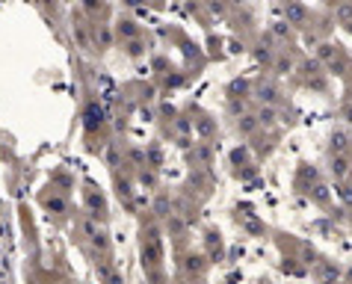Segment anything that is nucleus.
<instances>
[{"instance_id":"obj_8","label":"nucleus","mask_w":352,"mask_h":284,"mask_svg":"<svg viewBox=\"0 0 352 284\" xmlns=\"http://www.w3.org/2000/svg\"><path fill=\"white\" fill-rule=\"evenodd\" d=\"M258 124H264V127H270V124H275V110H273V104H267V107H261V113H258Z\"/></svg>"},{"instance_id":"obj_10","label":"nucleus","mask_w":352,"mask_h":284,"mask_svg":"<svg viewBox=\"0 0 352 284\" xmlns=\"http://www.w3.org/2000/svg\"><path fill=\"white\" fill-rule=\"evenodd\" d=\"M237 127H240V133H252V130L258 127V116H240Z\"/></svg>"},{"instance_id":"obj_3","label":"nucleus","mask_w":352,"mask_h":284,"mask_svg":"<svg viewBox=\"0 0 352 284\" xmlns=\"http://www.w3.org/2000/svg\"><path fill=\"white\" fill-rule=\"evenodd\" d=\"M350 145H352V136L347 130H335V133H332V154L350 151Z\"/></svg>"},{"instance_id":"obj_6","label":"nucleus","mask_w":352,"mask_h":284,"mask_svg":"<svg viewBox=\"0 0 352 284\" xmlns=\"http://www.w3.org/2000/svg\"><path fill=\"white\" fill-rule=\"evenodd\" d=\"M273 36H275L278 41H287V39L293 36V30H290L287 21H275V24H273Z\"/></svg>"},{"instance_id":"obj_2","label":"nucleus","mask_w":352,"mask_h":284,"mask_svg":"<svg viewBox=\"0 0 352 284\" xmlns=\"http://www.w3.org/2000/svg\"><path fill=\"white\" fill-rule=\"evenodd\" d=\"M352 169V157L350 151H341V154H332V175L335 178H347Z\"/></svg>"},{"instance_id":"obj_5","label":"nucleus","mask_w":352,"mask_h":284,"mask_svg":"<svg viewBox=\"0 0 352 284\" xmlns=\"http://www.w3.org/2000/svg\"><path fill=\"white\" fill-rule=\"evenodd\" d=\"M317 59H320V62H332V59H338V47H335L332 41H320V47H317Z\"/></svg>"},{"instance_id":"obj_11","label":"nucleus","mask_w":352,"mask_h":284,"mask_svg":"<svg viewBox=\"0 0 352 284\" xmlns=\"http://www.w3.org/2000/svg\"><path fill=\"white\" fill-rule=\"evenodd\" d=\"M302 71H305V74H308V77H314V74H317V71H320V59H308V62H305V65H302Z\"/></svg>"},{"instance_id":"obj_4","label":"nucleus","mask_w":352,"mask_h":284,"mask_svg":"<svg viewBox=\"0 0 352 284\" xmlns=\"http://www.w3.org/2000/svg\"><path fill=\"white\" fill-rule=\"evenodd\" d=\"M335 18H338V24H352V0H344V3H338L335 6Z\"/></svg>"},{"instance_id":"obj_18","label":"nucleus","mask_w":352,"mask_h":284,"mask_svg":"<svg viewBox=\"0 0 352 284\" xmlns=\"http://www.w3.org/2000/svg\"><path fill=\"white\" fill-rule=\"evenodd\" d=\"M347 30H350V33H352V24H347Z\"/></svg>"},{"instance_id":"obj_12","label":"nucleus","mask_w":352,"mask_h":284,"mask_svg":"<svg viewBox=\"0 0 352 284\" xmlns=\"http://www.w3.org/2000/svg\"><path fill=\"white\" fill-rule=\"evenodd\" d=\"M255 56H258V62H273V53H270V47H264V44H261V50H255Z\"/></svg>"},{"instance_id":"obj_13","label":"nucleus","mask_w":352,"mask_h":284,"mask_svg":"<svg viewBox=\"0 0 352 284\" xmlns=\"http://www.w3.org/2000/svg\"><path fill=\"white\" fill-rule=\"evenodd\" d=\"M341 273H338V267H323L320 270V279H338Z\"/></svg>"},{"instance_id":"obj_9","label":"nucleus","mask_w":352,"mask_h":284,"mask_svg":"<svg viewBox=\"0 0 352 284\" xmlns=\"http://www.w3.org/2000/svg\"><path fill=\"white\" fill-rule=\"evenodd\" d=\"M273 68H275V74H287L293 68V59L290 56H275L273 59Z\"/></svg>"},{"instance_id":"obj_7","label":"nucleus","mask_w":352,"mask_h":284,"mask_svg":"<svg viewBox=\"0 0 352 284\" xmlns=\"http://www.w3.org/2000/svg\"><path fill=\"white\" fill-rule=\"evenodd\" d=\"M258 98H261L264 104H275V98H278V89H275L273 83H267V86H261V89H258Z\"/></svg>"},{"instance_id":"obj_1","label":"nucleus","mask_w":352,"mask_h":284,"mask_svg":"<svg viewBox=\"0 0 352 284\" xmlns=\"http://www.w3.org/2000/svg\"><path fill=\"white\" fill-rule=\"evenodd\" d=\"M284 15H287V24H293V27H305V21H308V9L299 0H287Z\"/></svg>"},{"instance_id":"obj_15","label":"nucleus","mask_w":352,"mask_h":284,"mask_svg":"<svg viewBox=\"0 0 352 284\" xmlns=\"http://www.w3.org/2000/svg\"><path fill=\"white\" fill-rule=\"evenodd\" d=\"M341 196H344V202H352V193H350V187H341Z\"/></svg>"},{"instance_id":"obj_14","label":"nucleus","mask_w":352,"mask_h":284,"mask_svg":"<svg viewBox=\"0 0 352 284\" xmlns=\"http://www.w3.org/2000/svg\"><path fill=\"white\" fill-rule=\"evenodd\" d=\"M314 196H317L320 202H326V199H329V196H326V187H314Z\"/></svg>"},{"instance_id":"obj_17","label":"nucleus","mask_w":352,"mask_h":284,"mask_svg":"<svg viewBox=\"0 0 352 284\" xmlns=\"http://www.w3.org/2000/svg\"><path fill=\"white\" fill-rule=\"evenodd\" d=\"M347 279H352V267H350V270H347Z\"/></svg>"},{"instance_id":"obj_16","label":"nucleus","mask_w":352,"mask_h":284,"mask_svg":"<svg viewBox=\"0 0 352 284\" xmlns=\"http://www.w3.org/2000/svg\"><path fill=\"white\" fill-rule=\"evenodd\" d=\"M347 119H350V122H352V107H350V110H347Z\"/></svg>"}]
</instances>
